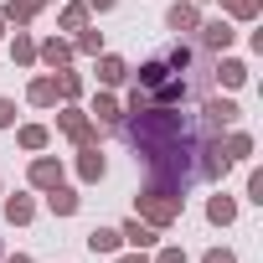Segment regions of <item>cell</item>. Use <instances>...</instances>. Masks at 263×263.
I'll return each mask as SVG.
<instances>
[{
	"label": "cell",
	"mask_w": 263,
	"mask_h": 263,
	"mask_svg": "<svg viewBox=\"0 0 263 263\" xmlns=\"http://www.w3.org/2000/svg\"><path fill=\"white\" fill-rule=\"evenodd\" d=\"M181 206H186V196H181V191L150 186V191H140V206H135V217H145L150 227H171V222L181 217Z\"/></svg>",
	"instance_id": "obj_1"
},
{
	"label": "cell",
	"mask_w": 263,
	"mask_h": 263,
	"mask_svg": "<svg viewBox=\"0 0 263 263\" xmlns=\"http://www.w3.org/2000/svg\"><path fill=\"white\" fill-rule=\"evenodd\" d=\"M57 129H62L78 150H83V145H98V124H93L83 108H62V114H57Z\"/></svg>",
	"instance_id": "obj_2"
},
{
	"label": "cell",
	"mask_w": 263,
	"mask_h": 263,
	"mask_svg": "<svg viewBox=\"0 0 263 263\" xmlns=\"http://www.w3.org/2000/svg\"><path fill=\"white\" fill-rule=\"evenodd\" d=\"M237 103L232 98H206V108H201V129H227V124H237Z\"/></svg>",
	"instance_id": "obj_3"
},
{
	"label": "cell",
	"mask_w": 263,
	"mask_h": 263,
	"mask_svg": "<svg viewBox=\"0 0 263 263\" xmlns=\"http://www.w3.org/2000/svg\"><path fill=\"white\" fill-rule=\"evenodd\" d=\"M196 31H201V47H206V52H227V47L237 42V31H232V21H201Z\"/></svg>",
	"instance_id": "obj_4"
},
{
	"label": "cell",
	"mask_w": 263,
	"mask_h": 263,
	"mask_svg": "<svg viewBox=\"0 0 263 263\" xmlns=\"http://www.w3.org/2000/svg\"><path fill=\"white\" fill-rule=\"evenodd\" d=\"M119 237H124L129 248H155V242H160V227H150L145 217H129V222L119 227Z\"/></svg>",
	"instance_id": "obj_5"
},
{
	"label": "cell",
	"mask_w": 263,
	"mask_h": 263,
	"mask_svg": "<svg viewBox=\"0 0 263 263\" xmlns=\"http://www.w3.org/2000/svg\"><path fill=\"white\" fill-rule=\"evenodd\" d=\"M26 181H31L36 191L57 186V181H62V160H52V155H36V160H31V171H26Z\"/></svg>",
	"instance_id": "obj_6"
},
{
	"label": "cell",
	"mask_w": 263,
	"mask_h": 263,
	"mask_svg": "<svg viewBox=\"0 0 263 263\" xmlns=\"http://www.w3.org/2000/svg\"><path fill=\"white\" fill-rule=\"evenodd\" d=\"M78 206H83V196H78L72 186H62V181L47 186V212H52V217H72Z\"/></svg>",
	"instance_id": "obj_7"
},
{
	"label": "cell",
	"mask_w": 263,
	"mask_h": 263,
	"mask_svg": "<svg viewBox=\"0 0 263 263\" xmlns=\"http://www.w3.org/2000/svg\"><path fill=\"white\" fill-rule=\"evenodd\" d=\"M36 62H47L52 72H62V67L72 62V42H62V36H52V42H42V47H36Z\"/></svg>",
	"instance_id": "obj_8"
},
{
	"label": "cell",
	"mask_w": 263,
	"mask_h": 263,
	"mask_svg": "<svg viewBox=\"0 0 263 263\" xmlns=\"http://www.w3.org/2000/svg\"><path fill=\"white\" fill-rule=\"evenodd\" d=\"M165 21H171V31H196L201 26V11H196V0H176Z\"/></svg>",
	"instance_id": "obj_9"
},
{
	"label": "cell",
	"mask_w": 263,
	"mask_h": 263,
	"mask_svg": "<svg viewBox=\"0 0 263 263\" xmlns=\"http://www.w3.org/2000/svg\"><path fill=\"white\" fill-rule=\"evenodd\" d=\"M26 103H36V108H52V103H57V78H52V72L31 78V88H26Z\"/></svg>",
	"instance_id": "obj_10"
},
{
	"label": "cell",
	"mask_w": 263,
	"mask_h": 263,
	"mask_svg": "<svg viewBox=\"0 0 263 263\" xmlns=\"http://www.w3.org/2000/svg\"><path fill=\"white\" fill-rule=\"evenodd\" d=\"M103 171H108V165H103V150H98V145H83V155H78V176L93 186V181H103Z\"/></svg>",
	"instance_id": "obj_11"
},
{
	"label": "cell",
	"mask_w": 263,
	"mask_h": 263,
	"mask_svg": "<svg viewBox=\"0 0 263 263\" xmlns=\"http://www.w3.org/2000/svg\"><path fill=\"white\" fill-rule=\"evenodd\" d=\"M124 78H129L124 57H108V52H98V83H103V88H119Z\"/></svg>",
	"instance_id": "obj_12"
},
{
	"label": "cell",
	"mask_w": 263,
	"mask_h": 263,
	"mask_svg": "<svg viewBox=\"0 0 263 263\" xmlns=\"http://www.w3.org/2000/svg\"><path fill=\"white\" fill-rule=\"evenodd\" d=\"M212 78H217L222 88H242V83H248V67H242L237 57H222V62L212 67Z\"/></svg>",
	"instance_id": "obj_13"
},
{
	"label": "cell",
	"mask_w": 263,
	"mask_h": 263,
	"mask_svg": "<svg viewBox=\"0 0 263 263\" xmlns=\"http://www.w3.org/2000/svg\"><path fill=\"white\" fill-rule=\"evenodd\" d=\"M119 248H124L119 227H93V232H88V253H103V258H108V253H119Z\"/></svg>",
	"instance_id": "obj_14"
},
{
	"label": "cell",
	"mask_w": 263,
	"mask_h": 263,
	"mask_svg": "<svg viewBox=\"0 0 263 263\" xmlns=\"http://www.w3.org/2000/svg\"><path fill=\"white\" fill-rule=\"evenodd\" d=\"M206 222L232 227V222H237V201H232V196H212V201H206Z\"/></svg>",
	"instance_id": "obj_15"
},
{
	"label": "cell",
	"mask_w": 263,
	"mask_h": 263,
	"mask_svg": "<svg viewBox=\"0 0 263 263\" xmlns=\"http://www.w3.org/2000/svg\"><path fill=\"white\" fill-rule=\"evenodd\" d=\"M31 217H36V201H31V196H6V222L26 227Z\"/></svg>",
	"instance_id": "obj_16"
},
{
	"label": "cell",
	"mask_w": 263,
	"mask_h": 263,
	"mask_svg": "<svg viewBox=\"0 0 263 263\" xmlns=\"http://www.w3.org/2000/svg\"><path fill=\"white\" fill-rule=\"evenodd\" d=\"M36 11H42V0H6V21H16V26H26Z\"/></svg>",
	"instance_id": "obj_17"
},
{
	"label": "cell",
	"mask_w": 263,
	"mask_h": 263,
	"mask_svg": "<svg viewBox=\"0 0 263 263\" xmlns=\"http://www.w3.org/2000/svg\"><path fill=\"white\" fill-rule=\"evenodd\" d=\"M88 114H98V124H119V119H124V108H119V103H114V98H108V93H98V98H93V108H88Z\"/></svg>",
	"instance_id": "obj_18"
},
{
	"label": "cell",
	"mask_w": 263,
	"mask_h": 263,
	"mask_svg": "<svg viewBox=\"0 0 263 263\" xmlns=\"http://www.w3.org/2000/svg\"><path fill=\"white\" fill-rule=\"evenodd\" d=\"M222 6H227V16H232V21H258L263 0H222Z\"/></svg>",
	"instance_id": "obj_19"
},
{
	"label": "cell",
	"mask_w": 263,
	"mask_h": 263,
	"mask_svg": "<svg viewBox=\"0 0 263 263\" xmlns=\"http://www.w3.org/2000/svg\"><path fill=\"white\" fill-rule=\"evenodd\" d=\"M16 140H21V150H47V129L42 124H21Z\"/></svg>",
	"instance_id": "obj_20"
},
{
	"label": "cell",
	"mask_w": 263,
	"mask_h": 263,
	"mask_svg": "<svg viewBox=\"0 0 263 263\" xmlns=\"http://www.w3.org/2000/svg\"><path fill=\"white\" fill-rule=\"evenodd\" d=\"M83 26H88V6H83V0L62 6V31H83Z\"/></svg>",
	"instance_id": "obj_21"
},
{
	"label": "cell",
	"mask_w": 263,
	"mask_h": 263,
	"mask_svg": "<svg viewBox=\"0 0 263 263\" xmlns=\"http://www.w3.org/2000/svg\"><path fill=\"white\" fill-rule=\"evenodd\" d=\"M11 57H16L21 67H31V62H36V42H31L26 31H16V42H11Z\"/></svg>",
	"instance_id": "obj_22"
},
{
	"label": "cell",
	"mask_w": 263,
	"mask_h": 263,
	"mask_svg": "<svg viewBox=\"0 0 263 263\" xmlns=\"http://www.w3.org/2000/svg\"><path fill=\"white\" fill-rule=\"evenodd\" d=\"M52 78H57V98H67V103H72V98L83 93V78H78V72H67V67H62V72H52Z\"/></svg>",
	"instance_id": "obj_23"
},
{
	"label": "cell",
	"mask_w": 263,
	"mask_h": 263,
	"mask_svg": "<svg viewBox=\"0 0 263 263\" xmlns=\"http://www.w3.org/2000/svg\"><path fill=\"white\" fill-rule=\"evenodd\" d=\"M72 52H83V57H98V52H103V36H98V31H88V26H83V36H78V42H72Z\"/></svg>",
	"instance_id": "obj_24"
},
{
	"label": "cell",
	"mask_w": 263,
	"mask_h": 263,
	"mask_svg": "<svg viewBox=\"0 0 263 263\" xmlns=\"http://www.w3.org/2000/svg\"><path fill=\"white\" fill-rule=\"evenodd\" d=\"M222 150H227V160H248V155H253V140H248V135H227Z\"/></svg>",
	"instance_id": "obj_25"
},
{
	"label": "cell",
	"mask_w": 263,
	"mask_h": 263,
	"mask_svg": "<svg viewBox=\"0 0 263 263\" xmlns=\"http://www.w3.org/2000/svg\"><path fill=\"white\" fill-rule=\"evenodd\" d=\"M150 263H186V248H160Z\"/></svg>",
	"instance_id": "obj_26"
},
{
	"label": "cell",
	"mask_w": 263,
	"mask_h": 263,
	"mask_svg": "<svg viewBox=\"0 0 263 263\" xmlns=\"http://www.w3.org/2000/svg\"><path fill=\"white\" fill-rule=\"evenodd\" d=\"M248 201H258V206H263V176H258V171L248 176Z\"/></svg>",
	"instance_id": "obj_27"
},
{
	"label": "cell",
	"mask_w": 263,
	"mask_h": 263,
	"mask_svg": "<svg viewBox=\"0 0 263 263\" xmlns=\"http://www.w3.org/2000/svg\"><path fill=\"white\" fill-rule=\"evenodd\" d=\"M201 263H237V258H232L227 248H206V253H201Z\"/></svg>",
	"instance_id": "obj_28"
},
{
	"label": "cell",
	"mask_w": 263,
	"mask_h": 263,
	"mask_svg": "<svg viewBox=\"0 0 263 263\" xmlns=\"http://www.w3.org/2000/svg\"><path fill=\"white\" fill-rule=\"evenodd\" d=\"M11 124H16V103H11V98H0V129H11Z\"/></svg>",
	"instance_id": "obj_29"
},
{
	"label": "cell",
	"mask_w": 263,
	"mask_h": 263,
	"mask_svg": "<svg viewBox=\"0 0 263 263\" xmlns=\"http://www.w3.org/2000/svg\"><path fill=\"white\" fill-rule=\"evenodd\" d=\"M114 263H150V253H145V248H129V253H124V258H114Z\"/></svg>",
	"instance_id": "obj_30"
},
{
	"label": "cell",
	"mask_w": 263,
	"mask_h": 263,
	"mask_svg": "<svg viewBox=\"0 0 263 263\" xmlns=\"http://www.w3.org/2000/svg\"><path fill=\"white\" fill-rule=\"evenodd\" d=\"M88 11H114V0H88Z\"/></svg>",
	"instance_id": "obj_31"
},
{
	"label": "cell",
	"mask_w": 263,
	"mask_h": 263,
	"mask_svg": "<svg viewBox=\"0 0 263 263\" xmlns=\"http://www.w3.org/2000/svg\"><path fill=\"white\" fill-rule=\"evenodd\" d=\"M6 263H31V258H26V253H16V258H6Z\"/></svg>",
	"instance_id": "obj_32"
},
{
	"label": "cell",
	"mask_w": 263,
	"mask_h": 263,
	"mask_svg": "<svg viewBox=\"0 0 263 263\" xmlns=\"http://www.w3.org/2000/svg\"><path fill=\"white\" fill-rule=\"evenodd\" d=\"M0 36H6V21H0Z\"/></svg>",
	"instance_id": "obj_33"
}]
</instances>
